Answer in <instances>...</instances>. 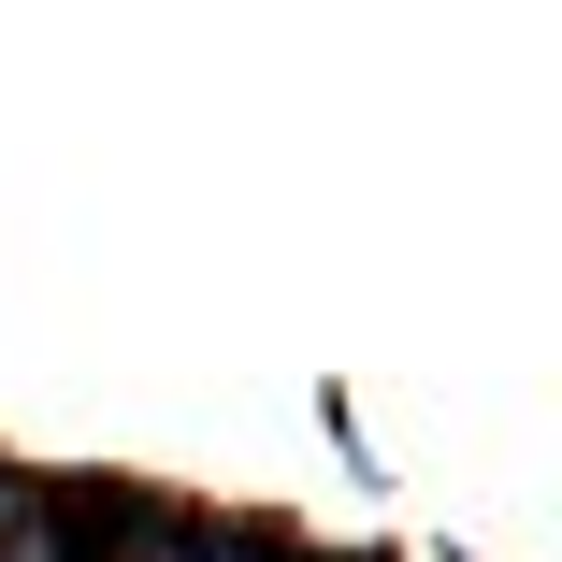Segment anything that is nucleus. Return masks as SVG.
<instances>
[{"instance_id": "nucleus-1", "label": "nucleus", "mask_w": 562, "mask_h": 562, "mask_svg": "<svg viewBox=\"0 0 562 562\" xmlns=\"http://www.w3.org/2000/svg\"><path fill=\"white\" fill-rule=\"evenodd\" d=\"M30 562H232L188 505H159V491H30Z\"/></svg>"}]
</instances>
